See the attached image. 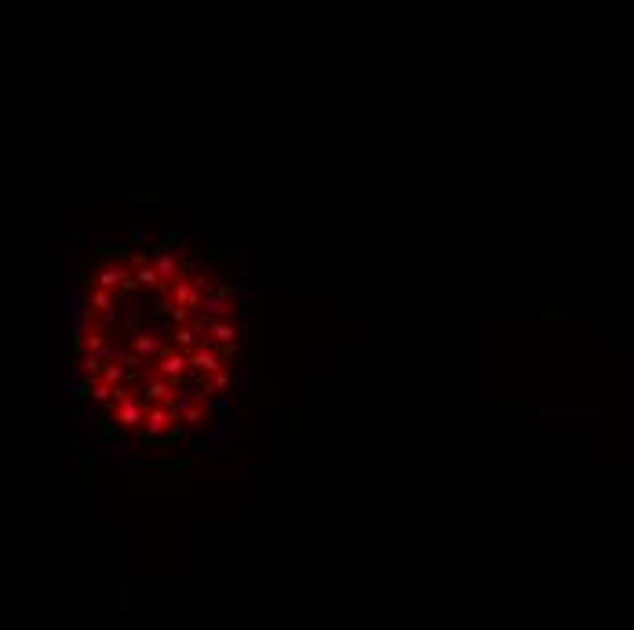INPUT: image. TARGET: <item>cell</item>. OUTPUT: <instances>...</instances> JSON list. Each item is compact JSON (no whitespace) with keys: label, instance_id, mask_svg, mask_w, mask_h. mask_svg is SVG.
I'll return each mask as SVG.
<instances>
[{"label":"cell","instance_id":"cell-1","mask_svg":"<svg viewBox=\"0 0 634 630\" xmlns=\"http://www.w3.org/2000/svg\"><path fill=\"white\" fill-rule=\"evenodd\" d=\"M139 434H142V441H150V445L175 441V437H179V416H175V408H172V404L150 408V416H146V423L139 426Z\"/></svg>","mask_w":634,"mask_h":630},{"label":"cell","instance_id":"cell-2","mask_svg":"<svg viewBox=\"0 0 634 630\" xmlns=\"http://www.w3.org/2000/svg\"><path fill=\"white\" fill-rule=\"evenodd\" d=\"M208 332H212V339H215L219 346H227V350H230V346L237 342V335H241V328H237V325H230V321H212V325H208Z\"/></svg>","mask_w":634,"mask_h":630}]
</instances>
